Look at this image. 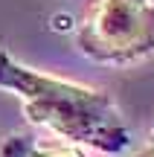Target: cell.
I'll use <instances>...</instances> for the list:
<instances>
[{"label":"cell","instance_id":"1","mask_svg":"<svg viewBox=\"0 0 154 157\" xmlns=\"http://www.w3.org/2000/svg\"><path fill=\"white\" fill-rule=\"evenodd\" d=\"M0 87L23 102L32 125L52 131L61 143L90 146L105 154H122L131 146V128L108 90L47 76L15 61L6 50H0Z\"/></svg>","mask_w":154,"mask_h":157},{"label":"cell","instance_id":"2","mask_svg":"<svg viewBox=\"0 0 154 157\" xmlns=\"http://www.w3.org/2000/svg\"><path fill=\"white\" fill-rule=\"evenodd\" d=\"M76 47L99 64L143 61L154 52V0H90Z\"/></svg>","mask_w":154,"mask_h":157},{"label":"cell","instance_id":"3","mask_svg":"<svg viewBox=\"0 0 154 157\" xmlns=\"http://www.w3.org/2000/svg\"><path fill=\"white\" fill-rule=\"evenodd\" d=\"M0 157H85L79 146L70 143H35L26 137H9L0 146Z\"/></svg>","mask_w":154,"mask_h":157},{"label":"cell","instance_id":"4","mask_svg":"<svg viewBox=\"0 0 154 157\" xmlns=\"http://www.w3.org/2000/svg\"><path fill=\"white\" fill-rule=\"evenodd\" d=\"M134 157H154V134H151V143H148L145 148H140V151L134 154Z\"/></svg>","mask_w":154,"mask_h":157}]
</instances>
